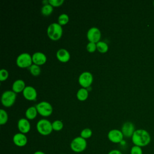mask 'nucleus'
I'll use <instances>...</instances> for the list:
<instances>
[{
  "mask_svg": "<svg viewBox=\"0 0 154 154\" xmlns=\"http://www.w3.org/2000/svg\"><path fill=\"white\" fill-rule=\"evenodd\" d=\"M131 140L135 146L143 147L147 146L150 143L151 137L147 131L139 129L135 131Z\"/></svg>",
  "mask_w": 154,
  "mask_h": 154,
  "instance_id": "1",
  "label": "nucleus"
},
{
  "mask_svg": "<svg viewBox=\"0 0 154 154\" xmlns=\"http://www.w3.org/2000/svg\"><path fill=\"white\" fill-rule=\"evenodd\" d=\"M47 34L49 38L53 41L59 40L63 34L62 26L57 22L51 23L47 28Z\"/></svg>",
  "mask_w": 154,
  "mask_h": 154,
  "instance_id": "2",
  "label": "nucleus"
},
{
  "mask_svg": "<svg viewBox=\"0 0 154 154\" xmlns=\"http://www.w3.org/2000/svg\"><path fill=\"white\" fill-rule=\"evenodd\" d=\"M87 146V143L85 139L82 138L81 136L74 138L70 144V147L71 150L75 153H81L84 152Z\"/></svg>",
  "mask_w": 154,
  "mask_h": 154,
  "instance_id": "3",
  "label": "nucleus"
},
{
  "mask_svg": "<svg viewBox=\"0 0 154 154\" xmlns=\"http://www.w3.org/2000/svg\"><path fill=\"white\" fill-rule=\"evenodd\" d=\"M36 129L40 134L44 136L49 135L53 131L52 123L45 119H40L37 122Z\"/></svg>",
  "mask_w": 154,
  "mask_h": 154,
  "instance_id": "4",
  "label": "nucleus"
},
{
  "mask_svg": "<svg viewBox=\"0 0 154 154\" xmlns=\"http://www.w3.org/2000/svg\"><path fill=\"white\" fill-rule=\"evenodd\" d=\"M16 99V93L13 90H6L1 96V103L5 107H10L15 102Z\"/></svg>",
  "mask_w": 154,
  "mask_h": 154,
  "instance_id": "5",
  "label": "nucleus"
},
{
  "mask_svg": "<svg viewBox=\"0 0 154 154\" xmlns=\"http://www.w3.org/2000/svg\"><path fill=\"white\" fill-rule=\"evenodd\" d=\"M32 56L27 52L20 54L16 58V64L20 68L29 67L32 65Z\"/></svg>",
  "mask_w": 154,
  "mask_h": 154,
  "instance_id": "6",
  "label": "nucleus"
},
{
  "mask_svg": "<svg viewBox=\"0 0 154 154\" xmlns=\"http://www.w3.org/2000/svg\"><path fill=\"white\" fill-rule=\"evenodd\" d=\"M35 107L38 113L43 117H48L53 112L52 106L47 101L40 102L35 105Z\"/></svg>",
  "mask_w": 154,
  "mask_h": 154,
  "instance_id": "7",
  "label": "nucleus"
},
{
  "mask_svg": "<svg viewBox=\"0 0 154 154\" xmlns=\"http://www.w3.org/2000/svg\"><path fill=\"white\" fill-rule=\"evenodd\" d=\"M93 75L88 71L83 72L82 73L80 74L78 78V82L81 86L83 88H87L93 83Z\"/></svg>",
  "mask_w": 154,
  "mask_h": 154,
  "instance_id": "8",
  "label": "nucleus"
},
{
  "mask_svg": "<svg viewBox=\"0 0 154 154\" xmlns=\"http://www.w3.org/2000/svg\"><path fill=\"white\" fill-rule=\"evenodd\" d=\"M124 136L121 130L114 129L110 130L108 133V140L113 143H121L123 140Z\"/></svg>",
  "mask_w": 154,
  "mask_h": 154,
  "instance_id": "9",
  "label": "nucleus"
},
{
  "mask_svg": "<svg viewBox=\"0 0 154 154\" xmlns=\"http://www.w3.org/2000/svg\"><path fill=\"white\" fill-rule=\"evenodd\" d=\"M87 37L89 42H93L97 43L100 41L101 38V32L97 27L90 28L87 32Z\"/></svg>",
  "mask_w": 154,
  "mask_h": 154,
  "instance_id": "10",
  "label": "nucleus"
},
{
  "mask_svg": "<svg viewBox=\"0 0 154 154\" xmlns=\"http://www.w3.org/2000/svg\"><path fill=\"white\" fill-rule=\"evenodd\" d=\"M135 131L134 125L131 122H126L124 123L121 129V131L123 136L126 138H131Z\"/></svg>",
  "mask_w": 154,
  "mask_h": 154,
  "instance_id": "11",
  "label": "nucleus"
},
{
  "mask_svg": "<svg viewBox=\"0 0 154 154\" xmlns=\"http://www.w3.org/2000/svg\"><path fill=\"white\" fill-rule=\"evenodd\" d=\"M13 142L17 147H24L28 142V139L25 134L19 132L13 137Z\"/></svg>",
  "mask_w": 154,
  "mask_h": 154,
  "instance_id": "12",
  "label": "nucleus"
},
{
  "mask_svg": "<svg viewBox=\"0 0 154 154\" xmlns=\"http://www.w3.org/2000/svg\"><path fill=\"white\" fill-rule=\"evenodd\" d=\"M23 97L28 100H35L37 96L36 90L32 86H26L22 92Z\"/></svg>",
  "mask_w": 154,
  "mask_h": 154,
  "instance_id": "13",
  "label": "nucleus"
},
{
  "mask_svg": "<svg viewBox=\"0 0 154 154\" xmlns=\"http://www.w3.org/2000/svg\"><path fill=\"white\" fill-rule=\"evenodd\" d=\"M17 128L20 132L22 134H27L31 129V125L27 119L21 118L17 122Z\"/></svg>",
  "mask_w": 154,
  "mask_h": 154,
  "instance_id": "14",
  "label": "nucleus"
},
{
  "mask_svg": "<svg viewBox=\"0 0 154 154\" xmlns=\"http://www.w3.org/2000/svg\"><path fill=\"white\" fill-rule=\"evenodd\" d=\"M32 63L34 64L40 66L44 64L47 61V57L46 55L42 52H34L32 55Z\"/></svg>",
  "mask_w": 154,
  "mask_h": 154,
  "instance_id": "15",
  "label": "nucleus"
},
{
  "mask_svg": "<svg viewBox=\"0 0 154 154\" xmlns=\"http://www.w3.org/2000/svg\"><path fill=\"white\" fill-rule=\"evenodd\" d=\"M57 58L62 63H66L69 61L70 58V55L69 52L64 48L58 49L56 53Z\"/></svg>",
  "mask_w": 154,
  "mask_h": 154,
  "instance_id": "16",
  "label": "nucleus"
},
{
  "mask_svg": "<svg viewBox=\"0 0 154 154\" xmlns=\"http://www.w3.org/2000/svg\"><path fill=\"white\" fill-rule=\"evenodd\" d=\"M25 87V83L23 80L17 79L13 83L12 90L16 93H19L20 92H23Z\"/></svg>",
  "mask_w": 154,
  "mask_h": 154,
  "instance_id": "17",
  "label": "nucleus"
},
{
  "mask_svg": "<svg viewBox=\"0 0 154 154\" xmlns=\"http://www.w3.org/2000/svg\"><path fill=\"white\" fill-rule=\"evenodd\" d=\"M37 113L38 112L35 106H31L27 108V109L26 110L25 116L28 120H32L36 117Z\"/></svg>",
  "mask_w": 154,
  "mask_h": 154,
  "instance_id": "18",
  "label": "nucleus"
},
{
  "mask_svg": "<svg viewBox=\"0 0 154 154\" xmlns=\"http://www.w3.org/2000/svg\"><path fill=\"white\" fill-rule=\"evenodd\" d=\"M88 96V91L87 88H81L78 90L76 93V97L80 101L85 100Z\"/></svg>",
  "mask_w": 154,
  "mask_h": 154,
  "instance_id": "19",
  "label": "nucleus"
},
{
  "mask_svg": "<svg viewBox=\"0 0 154 154\" xmlns=\"http://www.w3.org/2000/svg\"><path fill=\"white\" fill-rule=\"evenodd\" d=\"M54 8L53 7L50 5L49 3L44 4L42 8H41V13L45 16H48L51 14V13L53 12Z\"/></svg>",
  "mask_w": 154,
  "mask_h": 154,
  "instance_id": "20",
  "label": "nucleus"
},
{
  "mask_svg": "<svg viewBox=\"0 0 154 154\" xmlns=\"http://www.w3.org/2000/svg\"><path fill=\"white\" fill-rule=\"evenodd\" d=\"M97 50L102 54L106 53L108 50V44L103 41H99L96 43Z\"/></svg>",
  "mask_w": 154,
  "mask_h": 154,
  "instance_id": "21",
  "label": "nucleus"
},
{
  "mask_svg": "<svg viewBox=\"0 0 154 154\" xmlns=\"http://www.w3.org/2000/svg\"><path fill=\"white\" fill-rule=\"evenodd\" d=\"M69 20V16L66 13L61 14L58 17V23L61 26L67 24Z\"/></svg>",
  "mask_w": 154,
  "mask_h": 154,
  "instance_id": "22",
  "label": "nucleus"
},
{
  "mask_svg": "<svg viewBox=\"0 0 154 154\" xmlns=\"http://www.w3.org/2000/svg\"><path fill=\"white\" fill-rule=\"evenodd\" d=\"M29 69L31 73L34 76L39 75L41 73V69L40 67V66L33 64L29 67Z\"/></svg>",
  "mask_w": 154,
  "mask_h": 154,
  "instance_id": "23",
  "label": "nucleus"
},
{
  "mask_svg": "<svg viewBox=\"0 0 154 154\" xmlns=\"http://www.w3.org/2000/svg\"><path fill=\"white\" fill-rule=\"evenodd\" d=\"M52 129L54 131H60L63 128L64 125L61 120H56L52 123Z\"/></svg>",
  "mask_w": 154,
  "mask_h": 154,
  "instance_id": "24",
  "label": "nucleus"
},
{
  "mask_svg": "<svg viewBox=\"0 0 154 154\" xmlns=\"http://www.w3.org/2000/svg\"><path fill=\"white\" fill-rule=\"evenodd\" d=\"M8 114L7 112L3 109H0V125H5L8 121Z\"/></svg>",
  "mask_w": 154,
  "mask_h": 154,
  "instance_id": "25",
  "label": "nucleus"
},
{
  "mask_svg": "<svg viewBox=\"0 0 154 154\" xmlns=\"http://www.w3.org/2000/svg\"><path fill=\"white\" fill-rule=\"evenodd\" d=\"M92 134H93V132H92L91 129L88 128H86L81 131V132L80 133V136L82 138L86 140V139L90 138L92 136Z\"/></svg>",
  "mask_w": 154,
  "mask_h": 154,
  "instance_id": "26",
  "label": "nucleus"
},
{
  "mask_svg": "<svg viewBox=\"0 0 154 154\" xmlns=\"http://www.w3.org/2000/svg\"><path fill=\"white\" fill-rule=\"evenodd\" d=\"M130 154H143L142 147L134 145L131 149Z\"/></svg>",
  "mask_w": 154,
  "mask_h": 154,
  "instance_id": "27",
  "label": "nucleus"
},
{
  "mask_svg": "<svg viewBox=\"0 0 154 154\" xmlns=\"http://www.w3.org/2000/svg\"><path fill=\"white\" fill-rule=\"evenodd\" d=\"M86 49H87V51L90 53L94 52L97 49L96 43H93V42H88L87 45Z\"/></svg>",
  "mask_w": 154,
  "mask_h": 154,
  "instance_id": "28",
  "label": "nucleus"
},
{
  "mask_svg": "<svg viewBox=\"0 0 154 154\" xmlns=\"http://www.w3.org/2000/svg\"><path fill=\"white\" fill-rule=\"evenodd\" d=\"M8 72L5 69H2L0 70V81H5L8 77Z\"/></svg>",
  "mask_w": 154,
  "mask_h": 154,
  "instance_id": "29",
  "label": "nucleus"
},
{
  "mask_svg": "<svg viewBox=\"0 0 154 154\" xmlns=\"http://www.w3.org/2000/svg\"><path fill=\"white\" fill-rule=\"evenodd\" d=\"M64 0H49L48 3L54 7H60L64 3Z\"/></svg>",
  "mask_w": 154,
  "mask_h": 154,
  "instance_id": "30",
  "label": "nucleus"
},
{
  "mask_svg": "<svg viewBox=\"0 0 154 154\" xmlns=\"http://www.w3.org/2000/svg\"><path fill=\"white\" fill-rule=\"evenodd\" d=\"M108 154H123L122 152L119 150H117V149H113V150H110Z\"/></svg>",
  "mask_w": 154,
  "mask_h": 154,
  "instance_id": "31",
  "label": "nucleus"
},
{
  "mask_svg": "<svg viewBox=\"0 0 154 154\" xmlns=\"http://www.w3.org/2000/svg\"><path fill=\"white\" fill-rule=\"evenodd\" d=\"M33 154H46V153L45 152H43V151L38 150V151H35Z\"/></svg>",
  "mask_w": 154,
  "mask_h": 154,
  "instance_id": "32",
  "label": "nucleus"
},
{
  "mask_svg": "<svg viewBox=\"0 0 154 154\" xmlns=\"http://www.w3.org/2000/svg\"><path fill=\"white\" fill-rule=\"evenodd\" d=\"M153 5H154V2H153Z\"/></svg>",
  "mask_w": 154,
  "mask_h": 154,
  "instance_id": "33",
  "label": "nucleus"
}]
</instances>
